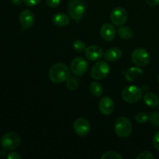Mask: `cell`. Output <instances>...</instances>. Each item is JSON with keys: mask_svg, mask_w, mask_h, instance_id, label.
<instances>
[{"mask_svg": "<svg viewBox=\"0 0 159 159\" xmlns=\"http://www.w3.org/2000/svg\"><path fill=\"white\" fill-rule=\"evenodd\" d=\"M49 78L54 83H62L70 78V71L65 64L56 63L50 68Z\"/></svg>", "mask_w": 159, "mask_h": 159, "instance_id": "6da1fadb", "label": "cell"}, {"mask_svg": "<svg viewBox=\"0 0 159 159\" xmlns=\"http://www.w3.org/2000/svg\"><path fill=\"white\" fill-rule=\"evenodd\" d=\"M85 10L86 6L82 0H71L68 4V11L69 16L77 23L82 18Z\"/></svg>", "mask_w": 159, "mask_h": 159, "instance_id": "7a4b0ae2", "label": "cell"}, {"mask_svg": "<svg viewBox=\"0 0 159 159\" xmlns=\"http://www.w3.org/2000/svg\"><path fill=\"white\" fill-rule=\"evenodd\" d=\"M115 133L120 138H127L131 134L132 124L130 120L125 116H120L116 120L114 125Z\"/></svg>", "mask_w": 159, "mask_h": 159, "instance_id": "3957f363", "label": "cell"}, {"mask_svg": "<svg viewBox=\"0 0 159 159\" xmlns=\"http://www.w3.org/2000/svg\"><path fill=\"white\" fill-rule=\"evenodd\" d=\"M21 139L15 132H8L1 138V145L6 151H13L20 145Z\"/></svg>", "mask_w": 159, "mask_h": 159, "instance_id": "277c9868", "label": "cell"}, {"mask_svg": "<svg viewBox=\"0 0 159 159\" xmlns=\"http://www.w3.org/2000/svg\"><path fill=\"white\" fill-rule=\"evenodd\" d=\"M122 99L128 103L138 102L142 97V89L138 86L130 85L124 89L121 93Z\"/></svg>", "mask_w": 159, "mask_h": 159, "instance_id": "5b68a950", "label": "cell"}, {"mask_svg": "<svg viewBox=\"0 0 159 159\" xmlns=\"http://www.w3.org/2000/svg\"><path fill=\"white\" fill-rule=\"evenodd\" d=\"M110 71V68L105 61H99L96 62L91 69L92 78L95 80H102L107 77Z\"/></svg>", "mask_w": 159, "mask_h": 159, "instance_id": "8992f818", "label": "cell"}, {"mask_svg": "<svg viewBox=\"0 0 159 159\" xmlns=\"http://www.w3.org/2000/svg\"><path fill=\"white\" fill-rule=\"evenodd\" d=\"M132 62L139 67L146 66L150 61V55L145 49L137 48L131 54Z\"/></svg>", "mask_w": 159, "mask_h": 159, "instance_id": "52a82bcc", "label": "cell"}, {"mask_svg": "<svg viewBox=\"0 0 159 159\" xmlns=\"http://www.w3.org/2000/svg\"><path fill=\"white\" fill-rule=\"evenodd\" d=\"M127 20V13L124 8L117 7L112 10L110 13L111 23L116 26H121Z\"/></svg>", "mask_w": 159, "mask_h": 159, "instance_id": "ba28073f", "label": "cell"}, {"mask_svg": "<svg viewBox=\"0 0 159 159\" xmlns=\"http://www.w3.org/2000/svg\"><path fill=\"white\" fill-rule=\"evenodd\" d=\"M71 71L77 76H82L87 71L88 63L82 57H76L71 61L70 65Z\"/></svg>", "mask_w": 159, "mask_h": 159, "instance_id": "9c48e42d", "label": "cell"}, {"mask_svg": "<svg viewBox=\"0 0 159 159\" xmlns=\"http://www.w3.org/2000/svg\"><path fill=\"white\" fill-rule=\"evenodd\" d=\"M73 129L79 137H85L90 131V124L85 118H78L73 124Z\"/></svg>", "mask_w": 159, "mask_h": 159, "instance_id": "30bf717a", "label": "cell"}, {"mask_svg": "<svg viewBox=\"0 0 159 159\" xmlns=\"http://www.w3.org/2000/svg\"><path fill=\"white\" fill-rule=\"evenodd\" d=\"M34 16L28 9H24L22 11L19 16V21H20V26H21L22 29L26 30L28 28L31 27L34 23Z\"/></svg>", "mask_w": 159, "mask_h": 159, "instance_id": "8fae6325", "label": "cell"}, {"mask_svg": "<svg viewBox=\"0 0 159 159\" xmlns=\"http://www.w3.org/2000/svg\"><path fill=\"white\" fill-rule=\"evenodd\" d=\"M115 108L114 102L109 96H105L100 99L99 103V109L101 113L105 116L110 115L113 112Z\"/></svg>", "mask_w": 159, "mask_h": 159, "instance_id": "7c38bea8", "label": "cell"}, {"mask_svg": "<svg viewBox=\"0 0 159 159\" xmlns=\"http://www.w3.org/2000/svg\"><path fill=\"white\" fill-rule=\"evenodd\" d=\"M103 55V51L102 48L98 45H91L85 50V56L89 61H96L99 60Z\"/></svg>", "mask_w": 159, "mask_h": 159, "instance_id": "4fadbf2b", "label": "cell"}, {"mask_svg": "<svg viewBox=\"0 0 159 159\" xmlns=\"http://www.w3.org/2000/svg\"><path fill=\"white\" fill-rule=\"evenodd\" d=\"M116 31L113 25L110 23H105L100 29V35L105 41L110 42L115 38Z\"/></svg>", "mask_w": 159, "mask_h": 159, "instance_id": "5bb4252c", "label": "cell"}, {"mask_svg": "<svg viewBox=\"0 0 159 159\" xmlns=\"http://www.w3.org/2000/svg\"><path fill=\"white\" fill-rule=\"evenodd\" d=\"M121 57H122V51L117 48H112L108 49L104 54V58L107 61H116L120 60Z\"/></svg>", "mask_w": 159, "mask_h": 159, "instance_id": "9a60e30c", "label": "cell"}, {"mask_svg": "<svg viewBox=\"0 0 159 159\" xmlns=\"http://www.w3.org/2000/svg\"><path fill=\"white\" fill-rule=\"evenodd\" d=\"M52 22L55 26H59V27H64L69 24L70 18L66 14L58 12L53 16Z\"/></svg>", "mask_w": 159, "mask_h": 159, "instance_id": "2e32d148", "label": "cell"}, {"mask_svg": "<svg viewBox=\"0 0 159 159\" xmlns=\"http://www.w3.org/2000/svg\"><path fill=\"white\" fill-rule=\"evenodd\" d=\"M143 75V71L138 67H132L127 69L124 73L125 79L128 82H134L136 79H139Z\"/></svg>", "mask_w": 159, "mask_h": 159, "instance_id": "e0dca14e", "label": "cell"}, {"mask_svg": "<svg viewBox=\"0 0 159 159\" xmlns=\"http://www.w3.org/2000/svg\"><path fill=\"white\" fill-rule=\"evenodd\" d=\"M144 101L147 106L155 107L159 104V99L157 95L153 93H147L144 96Z\"/></svg>", "mask_w": 159, "mask_h": 159, "instance_id": "ac0fdd59", "label": "cell"}, {"mask_svg": "<svg viewBox=\"0 0 159 159\" xmlns=\"http://www.w3.org/2000/svg\"><path fill=\"white\" fill-rule=\"evenodd\" d=\"M90 93L96 97H100L103 93V88L102 85L98 82H91L89 85Z\"/></svg>", "mask_w": 159, "mask_h": 159, "instance_id": "d6986e66", "label": "cell"}, {"mask_svg": "<svg viewBox=\"0 0 159 159\" xmlns=\"http://www.w3.org/2000/svg\"><path fill=\"white\" fill-rule=\"evenodd\" d=\"M117 34L121 39L128 40L133 36V31L128 26H120L117 30Z\"/></svg>", "mask_w": 159, "mask_h": 159, "instance_id": "ffe728a7", "label": "cell"}, {"mask_svg": "<svg viewBox=\"0 0 159 159\" xmlns=\"http://www.w3.org/2000/svg\"><path fill=\"white\" fill-rule=\"evenodd\" d=\"M66 82V86L70 91H75L79 87V82L75 78H69Z\"/></svg>", "mask_w": 159, "mask_h": 159, "instance_id": "44dd1931", "label": "cell"}, {"mask_svg": "<svg viewBox=\"0 0 159 159\" xmlns=\"http://www.w3.org/2000/svg\"><path fill=\"white\" fill-rule=\"evenodd\" d=\"M72 47L73 49L75 50L77 52H82L83 51H85L86 49V47H85V43L82 40H75L72 43Z\"/></svg>", "mask_w": 159, "mask_h": 159, "instance_id": "7402d4cb", "label": "cell"}, {"mask_svg": "<svg viewBox=\"0 0 159 159\" xmlns=\"http://www.w3.org/2000/svg\"><path fill=\"white\" fill-rule=\"evenodd\" d=\"M122 156L118 152H107L103 153L101 156V159H121Z\"/></svg>", "mask_w": 159, "mask_h": 159, "instance_id": "603a6c76", "label": "cell"}, {"mask_svg": "<svg viewBox=\"0 0 159 159\" xmlns=\"http://www.w3.org/2000/svg\"><path fill=\"white\" fill-rule=\"evenodd\" d=\"M135 120L139 124H145L148 120H149V116L147 113H144V112H140L135 116Z\"/></svg>", "mask_w": 159, "mask_h": 159, "instance_id": "cb8c5ba5", "label": "cell"}, {"mask_svg": "<svg viewBox=\"0 0 159 159\" xmlns=\"http://www.w3.org/2000/svg\"><path fill=\"white\" fill-rule=\"evenodd\" d=\"M149 120L151 124L154 126L159 127V113H153L149 116Z\"/></svg>", "mask_w": 159, "mask_h": 159, "instance_id": "d4e9b609", "label": "cell"}, {"mask_svg": "<svg viewBox=\"0 0 159 159\" xmlns=\"http://www.w3.org/2000/svg\"><path fill=\"white\" fill-rule=\"evenodd\" d=\"M137 159H153L154 156L151 152H143L136 157Z\"/></svg>", "mask_w": 159, "mask_h": 159, "instance_id": "484cf974", "label": "cell"}, {"mask_svg": "<svg viewBox=\"0 0 159 159\" xmlns=\"http://www.w3.org/2000/svg\"><path fill=\"white\" fill-rule=\"evenodd\" d=\"M153 145L155 148L159 152V131L156 132L153 137Z\"/></svg>", "mask_w": 159, "mask_h": 159, "instance_id": "4316f807", "label": "cell"}, {"mask_svg": "<svg viewBox=\"0 0 159 159\" xmlns=\"http://www.w3.org/2000/svg\"><path fill=\"white\" fill-rule=\"evenodd\" d=\"M61 1V0H46V2L48 4V6H49L50 7H57L59 6Z\"/></svg>", "mask_w": 159, "mask_h": 159, "instance_id": "83f0119b", "label": "cell"}, {"mask_svg": "<svg viewBox=\"0 0 159 159\" xmlns=\"http://www.w3.org/2000/svg\"><path fill=\"white\" fill-rule=\"evenodd\" d=\"M41 0H24V3L27 6L30 7H33V6H35L37 5H38L40 2Z\"/></svg>", "mask_w": 159, "mask_h": 159, "instance_id": "f1b7e54d", "label": "cell"}, {"mask_svg": "<svg viewBox=\"0 0 159 159\" xmlns=\"http://www.w3.org/2000/svg\"><path fill=\"white\" fill-rule=\"evenodd\" d=\"M7 158L8 159H20L21 158V156H20L17 152H10V153H9V155H8L7 156Z\"/></svg>", "mask_w": 159, "mask_h": 159, "instance_id": "f546056e", "label": "cell"}, {"mask_svg": "<svg viewBox=\"0 0 159 159\" xmlns=\"http://www.w3.org/2000/svg\"><path fill=\"white\" fill-rule=\"evenodd\" d=\"M145 2L150 6H157L159 4V0H145Z\"/></svg>", "mask_w": 159, "mask_h": 159, "instance_id": "4dcf8cb0", "label": "cell"}, {"mask_svg": "<svg viewBox=\"0 0 159 159\" xmlns=\"http://www.w3.org/2000/svg\"><path fill=\"white\" fill-rule=\"evenodd\" d=\"M23 2H24V0H11V2L15 6H20L23 3Z\"/></svg>", "mask_w": 159, "mask_h": 159, "instance_id": "1f68e13d", "label": "cell"}, {"mask_svg": "<svg viewBox=\"0 0 159 159\" xmlns=\"http://www.w3.org/2000/svg\"><path fill=\"white\" fill-rule=\"evenodd\" d=\"M5 151H6V150H4L3 152H1V154H0V155H1L2 156H4V155H5Z\"/></svg>", "mask_w": 159, "mask_h": 159, "instance_id": "d6a6232c", "label": "cell"}, {"mask_svg": "<svg viewBox=\"0 0 159 159\" xmlns=\"http://www.w3.org/2000/svg\"><path fill=\"white\" fill-rule=\"evenodd\" d=\"M158 82H159V74H158Z\"/></svg>", "mask_w": 159, "mask_h": 159, "instance_id": "836d02e7", "label": "cell"}]
</instances>
